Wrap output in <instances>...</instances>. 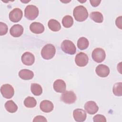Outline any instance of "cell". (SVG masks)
I'll return each instance as SVG.
<instances>
[{
  "label": "cell",
  "instance_id": "obj_1",
  "mask_svg": "<svg viewBox=\"0 0 122 122\" xmlns=\"http://www.w3.org/2000/svg\"><path fill=\"white\" fill-rule=\"evenodd\" d=\"M73 15L76 20L81 22L87 19L89 14L85 7L82 5H79L74 9Z\"/></svg>",
  "mask_w": 122,
  "mask_h": 122
},
{
  "label": "cell",
  "instance_id": "obj_2",
  "mask_svg": "<svg viewBox=\"0 0 122 122\" xmlns=\"http://www.w3.org/2000/svg\"><path fill=\"white\" fill-rule=\"evenodd\" d=\"M56 49L52 44H47L44 46L41 51V55L45 60H50L55 55Z\"/></svg>",
  "mask_w": 122,
  "mask_h": 122
},
{
  "label": "cell",
  "instance_id": "obj_3",
  "mask_svg": "<svg viewBox=\"0 0 122 122\" xmlns=\"http://www.w3.org/2000/svg\"><path fill=\"white\" fill-rule=\"evenodd\" d=\"M38 8L33 5L27 6L24 10V15L26 18L29 20L35 19L39 15Z\"/></svg>",
  "mask_w": 122,
  "mask_h": 122
},
{
  "label": "cell",
  "instance_id": "obj_4",
  "mask_svg": "<svg viewBox=\"0 0 122 122\" xmlns=\"http://www.w3.org/2000/svg\"><path fill=\"white\" fill-rule=\"evenodd\" d=\"M61 49L64 52L70 55H73L76 51V48L73 42L68 40H64L62 42Z\"/></svg>",
  "mask_w": 122,
  "mask_h": 122
},
{
  "label": "cell",
  "instance_id": "obj_5",
  "mask_svg": "<svg viewBox=\"0 0 122 122\" xmlns=\"http://www.w3.org/2000/svg\"><path fill=\"white\" fill-rule=\"evenodd\" d=\"M92 59L96 62L100 63L103 61L106 57L104 50L101 48H95L92 52Z\"/></svg>",
  "mask_w": 122,
  "mask_h": 122
},
{
  "label": "cell",
  "instance_id": "obj_6",
  "mask_svg": "<svg viewBox=\"0 0 122 122\" xmlns=\"http://www.w3.org/2000/svg\"><path fill=\"white\" fill-rule=\"evenodd\" d=\"M77 97L75 93L71 91H65L62 94L61 100L66 104L73 103L76 100Z\"/></svg>",
  "mask_w": 122,
  "mask_h": 122
},
{
  "label": "cell",
  "instance_id": "obj_7",
  "mask_svg": "<svg viewBox=\"0 0 122 122\" xmlns=\"http://www.w3.org/2000/svg\"><path fill=\"white\" fill-rule=\"evenodd\" d=\"M0 92L2 96L6 99L11 98L14 94V90L13 87L9 84H5L1 86Z\"/></svg>",
  "mask_w": 122,
  "mask_h": 122
},
{
  "label": "cell",
  "instance_id": "obj_8",
  "mask_svg": "<svg viewBox=\"0 0 122 122\" xmlns=\"http://www.w3.org/2000/svg\"><path fill=\"white\" fill-rule=\"evenodd\" d=\"M89 58L86 54L84 52H79L75 58V62L76 65L79 67L85 66L88 63Z\"/></svg>",
  "mask_w": 122,
  "mask_h": 122
},
{
  "label": "cell",
  "instance_id": "obj_9",
  "mask_svg": "<svg viewBox=\"0 0 122 122\" xmlns=\"http://www.w3.org/2000/svg\"><path fill=\"white\" fill-rule=\"evenodd\" d=\"M23 16L22 11L19 8H15L9 13V19L13 22H19Z\"/></svg>",
  "mask_w": 122,
  "mask_h": 122
},
{
  "label": "cell",
  "instance_id": "obj_10",
  "mask_svg": "<svg viewBox=\"0 0 122 122\" xmlns=\"http://www.w3.org/2000/svg\"><path fill=\"white\" fill-rule=\"evenodd\" d=\"M73 116L75 121L82 122L85 121L87 114L85 111L81 109H76L73 111Z\"/></svg>",
  "mask_w": 122,
  "mask_h": 122
},
{
  "label": "cell",
  "instance_id": "obj_11",
  "mask_svg": "<svg viewBox=\"0 0 122 122\" xmlns=\"http://www.w3.org/2000/svg\"><path fill=\"white\" fill-rule=\"evenodd\" d=\"M84 109L88 113L90 114H94L98 112L99 107L95 102L90 101L85 103Z\"/></svg>",
  "mask_w": 122,
  "mask_h": 122
},
{
  "label": "cell",
  "instance_id": "obj_12",
  "mask_svg": "<svg viewBox=\"0 0 122 122\" xmlns=\"http://www.w3.org/2000/svg\"><path fill=\"white\" fill-rule=\"evenodd\" d=\"M21 61L22 63L26 65L30 66L32 65L35 61V57L34 55L30 52H25L21 56Z\"/></svg>",
  "mask_w": 122,
  "mask_h": 122
},
{
  "label": "cell",
  "instance_id": "obj_13",
  "mask_svg": "<svg viewBox=\"0 0 122 122\" xmlns=\"http://www.w3.org/2000/svg\"><path fill=\"white\" fill-rule=\"evenodd\" d=\"M96 74L101 77H106L110 73L109 68L104 64L98 65L95 69Z\"/></svg>",
  "mask_w": 122,
  "mask_h": 122
},
{
  "label": "cell",
  "instance_id": "obj_14",
  "mask_svg": "<svg viewBox=\"0 0 122 122\" xmlns=\"http://www.w3.org/2000/svg\"><path fill=\"white\" fill-rule=\"evenodd\" d=\"M53 87L55 92L61 93L63 92L66 91V85L63 80L61 79H58L54 82Z\"/></svg>",
  "mask_w": 122,
  "mask_h": 122
},
{
  "label": "cell",
  "instance_id": "obj_15",
  "mask_svg": "<svg viewBox=\"0 0 122 122\" xmlns=\"http://www.w3.org/2000/svg\"><path fill=\"white\" fill-rule=\"evenodd\" d=\"M23 28L20 24L13 25L10 29V35L14 37H19L22 35L23 32Z\"/></svg>",
  "mask_w": 122,
  "mask_h": 122
},
{
  "label": "cell",
  "instance_id": "obj_16",
  "mask_svg": "<svg viewBox=\"0 0 122 122\" xmlns=\"http://www.w3.org/2000/svg\"><path fill=\"white\" fill-rule=\"evenodd\" d=\"M40 109L44 112H50L54 108L52 102L49 100H43L41 102L40 104Z\"/></svg>",
  "mask_w": 122,
  "mask_h": 122
},
{
  "label": "cell",
  "instance_id": "obj_17",
  "mask_svg": "<svg viewBox=\"0 0 122 122\" xmlns=\"http://www.w3.org/2000/svg\"><path fill=\"white\" fill-rule=\"evenodd\" d=\"M30 31L35 34H40L42 33L44 30V25L40 22H32L30 26Z\"/></svg>",
  "mask_w": 122,
  "mask_h": 122
},
{
  "label": "cell",
  "instance_id": "obj_18",
  "mask_svg": "<svg viewBox=\"0 0 122 122\" xmlns=\"http://www.w3.org/2000/svg\"><path fill=\"white\" fill-rule=\"evenodd\" d=\"M19 77L24 80H29L33 78L34 73L32 71L28 69H23L19 72Z\"/></svg>",
  "mask_w": 122,
  "mask_h": 122
},
{
  "label": "cell",
  "instance_id": "obj_19",
  "mask_svg": "<svg viewBox=\"0 0 122 122\" xmlns=\"http://www.w3.org/2000/svg\"><path fill=\"white\" fill-rule=\"evenodd\" d=\"M49 28L53 31H58L61 30V24L58 21L54 19L50 20L48 23Z\"/></svg>",
  "mask_w": 122,
  "mask_h": 122
},
{
  "label": "cell",
  "instance_id": "obj_20",
  "mask_svg": "<svg viewBox=\"0 0 122 122\" xmlns=\"http://www.w3.org/2000/svg\"><path fill=\"white\" fill-rule=\"evenodd\" d=\"M4 106L6 110L10 113L15 112L18 110L17 105L12 100H9L6 102Z\"/></svg>",
  "mask_w": 122,
  "mask_h": 122
},
{
  "label": "cell",
  "instance_id": "obj_21",
  "mask_svg": "<svg viewBox=\"0 0 122 122\" xmlns=\"http://www.w3.org/2000/svg\"><path fill=\"white\" fill-rule=\"evenodd\" d=\"M89 45V41L84 37H81L77 41L78 48L81 50H84L87 49Z\"/></svg>",
  "mask_w": 122,
  "mask_h": 122
},
{
  "label": "cell",
  "instance_id": "obj_22",
  "mask_svg": "<svg viewBox=\"0 0 122 122\" xmlns=\"http://www.w3.org/2000/svg\"><path fill=\"white\" fill-rule=\"evenodd\" d=\"M90 18L97 23H102L103 20V17L102 13L99 11H93L90 13Z\"/></svg>",
  "mask_w": 122,
  "mask_h": 122
},
{
  "label": "cell",
  "instance_id": "obj_23",
  "mask_svg": "<svg viewBox=\"0 0 122 122\" xmlns=\"http://www.w3.org/2000/svg\"><path fill=\"white\" fill-rule=\"evenodd\" d=\"M31 92L35 96H39L42 92L41 86L38 83H32L30 87Z\"/></svg>",
  "mask_w": 122,
  "mask_h": 122
},
{
  "label": "cell",
  "instance_id": "obj_24",
  "mask_svg": "<svg viewBox=\"0 0 122 122\" xmlns=\"http://www.w3.org/2000/svg\"><path fill=\"white\" fill-rule=\"evenodd\" d=\"M24 104L27 108H33L37 104V101L33 97L28 96L24 101Z\"/></svg>",
  "mask_w": 122,
  "mask_h": 122
},
{
  "label": "cell",
  "instance_id": "obj_25",
  "mask_svg": "<svg viewBox=\"0 0 122 122\" xmlns=\"http://www.w3.org/2000/svg\"><path fill=\"white\" fill-rule=\"evenodd\" d=\"M62 24L65 28H70L73 24V19L72 17L70 15L64 16L62 20Z\"/></svg>",
  "mask_w": 122,
  "mask_h": 122
},
{
  "label": "cell",
  "instance_id": "obj_26",
  "mask_svg": "<svg viewBox=\"0 0 122 122\" xmlns=\"http://www.w3.org/2000/svg\"><path fill=\"white\" fill-rule=\"evenodd\" d=\"M112 92L115 96H121L122 95V83L120 82L114 84L113 86Z\"/></svg>",
  "mask_w": 122,
  "mask_h": 122
},
{
  "label": "cell",
  "instance_id": "obj_27",
  "mask_svg": "<svg viewBox=\"0 0 122 122\" xmlns=\"http://www.w3.org/2000/svg\"><path fill=\"white\" fill-rule=\"evenodd\" d=\"M8 28L7 25L2 22H0V35L2 36L5 35L8 31Z\"/></svg>",
  "mask_w": 122,
  "mask_h": 122
},
{
  "label": "cell",
  "instance_id": "obj_28",
  "mask_svg": "<svg viewBox=\"0 0 122 122\" xmlns=\"http://www.w3.org/2000/svg\"><path fill=\"white\" fill-rule=\"evenodd\" d=\"M93 121L94 122H106V119L104 115L102 114H97L93 117Z\"/></svg>",
  "mask_w": 122,
  "mask_h": 122
},
{
  "label": "cell",
  "instance_id": "obj_29",
  "mask_svg": "<svg viewBox=\"0 0 122 122\" xmlns=\"http://www.w3.org/2000/svg\"><path fill=\"white\" fill-rule=\"evenodd\" d=\"M33 122H47V120L43 116H41V115H38L36 116L33 120Z\"/></svg>",
  "mask_w": 122,
  "mask_h": 122
},
{
  "label": "cell",
  "instance_id": "obj_30",
  "mask_svg": "<svg viewBox=\"0 0 122 122\" xmlns=\"http://www.w3.org/2000/svg\"><path fill=\"white\" fill-rule=\"evenodd\" d=\"M115 24L118 28L122 29V16H120L116 19Z\"/></svg>",
  "mask_w": 122,
  "mask_h": 122
},
{
  "label": "cell",
  "instance_id": "obj_31",
  "mask_svg": "<svg viewBox=\"0 0 122 122\" xmlns=\"http://www.w3.org/2000/svg\"><path fill=\"white\" fill-rule=\"evenodd\" d=\"M101 2V0H90V2L91 5L94 7L98 6L100 4Z\"/></svg>",
  "mask_w": 122,
  "mask_h": 122
}]
</instances>
